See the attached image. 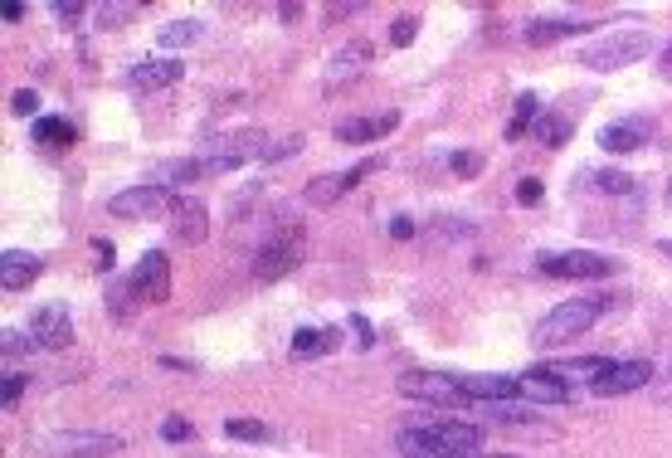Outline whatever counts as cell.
<instances>
[{
    "label": "cell",
    "mask_w": 672,
    "mask_h": 458,
    "mask_svg": "<svg viewBox=\"0 0 672 458\" xmlns=\"http://www.w3.org/2000/svg\"><path fill=\"white\" fill-rule=\"evenodd\" d=\"M400 449L414 458H478L483 454V429L458 420L410 424V429H400Z\"/></svg>",
    "instance_id": "1"
},
{
    "label": "cell",
    "mask_w": 672,
    "mask_h": 458,
    "mask_svg": "<svg viewBox=\"0 0 672 458\" xmlns=\"http://www.w3.org/2000/svg\"><path fill=\"white\" fill-rule=\"evenodd\" d=\"M614 298H570V303H556V312H546L541 322H536V332H531V346H560V342H575V337H585L590 327H595L599 317L609 312Z\"/></svg>",
    "instance_id": "2"
},
{
    "label": "cell",
    "mask_w": 672,
    "mask_h": 458,
    "mask_svg": "<svg viewBox=\"0 0 672 458\" xmlns=\"http://www.w3.org/2000/svg\"><path fill=\"white\" fill-rule=\"evenodd\" d=\"M653 49V35L648 30H609V35L590 39L585 49H580V64L585 69H595V74H609V69H629L634 59H643Z\"/></svg>",
    "instance_id": "3"
},
{
    "label": "cell",
    "mask_w": 672,
    "mask_h": 458,
    "mask_svg": "<svg viewBox=\"0 0 672 458\" xmlns=\"http://www.w3.org/2000/svg\"><path fill=\"white\" fill-rule=\"evenodd\" d=\"M302 249H307V239H302L298 225H283L268 244H263L259 254H254V278L259 283H273V278H283V273H293L302 264Z\"/></svg>",
    "instance_id": "4"
},
{
    "label": "cell",
    "mask_w": 672,
    "mask_h": 458,
    "mask_svg": "<svg viewBox=\"0 0 672 458\" xmlns=\"http://www.w3.org/2000/svg\"><path fill=\"white\" fill-rule=\"evenodd\" d=\"M400 395L424 400V405H463V400H468V390H463L458 376H434V371H410V376H400Z\"/></svg>",
    "instance_id": "5"
},
{
    "label": "cell",
    "mask_w": 672,
    "mask_h": 458,
    "mask_svg": "<svg viewBox=\"0 0 672 458\" xmlns=\"http://www.w3.org/2000/svg\"><path fill=\"white\" fill-rule=\"evenodd\" d=\"M536 268H541L546 278H609V273H614V259L590 254V249H570V254H541Z\"/></svg>",
    "instance_id": "6"
},
{
    "label": "cell",
    "mask_w": 672,
    "mask_h": 458,
    "mask_svg": "<svg viewBox=\"0 0 672 458\" xmlns=\"http://www.w3.org/2000/svg\"><path fill=\"white\" fill-rule=\"evenodd\" d=\"M44 449L54 458H108L122 449V439L117 434H83V429H74V434H49Z\"/></svg>",
    "instance_id": "7"
},
{
    "label": "cell",
    "mask_w": 672,
    "mask_h": 458,
    "mask_svg": "<svg viewBox=\"0 0 672 458\" xmlns=\"http://www.w3.org/2000/svg\"><path fill=\"white\" fill-rule=\"evenodd\" d=\"M30 342L44 346V351H64V346L74 342V322H69V307H64V303L35 307V317H30Z\"/></svg>",
    "instance_id": "8"
},
{
    "label": "cell",
    "mask_w": 672,
    "mask_h": 458,
    "mask_svg": "<svg viewBox=\"0 0 672 458\" xmlns=\"http://www.w3.org/2000/svg\"><path fill=\"white\" fill-rule=\"evenodd\" d=\"M166 205H171V195L147 181V186H127L122 195H112L108 215H117V220H151V215H161Z\"/></svg>",
    "instance_id": "9"
},
{
    "label": "cell",
    "mask_w": 672,
    "mask_h": 458,
    "mask_svg": "<svg viewBox=\"0 0 672 458\" xmlns=\"http://www.w3.org/2000/svg\"><path fill=\"white\" fill-rule=\"evenodd\" d=\"M385 161L380 156H366L361 166H351V171H336V176H317L312 186H307V205H332V200H341V195L351 191V186H361L366 176H375Z\"/></svg>",
    "instance_id": "10"
},
{
    "label": "cell",
    "mask_w": 672,
    "mask_h": 458,
    "mask_svg": "<svg viewBox=\"0 0 672 458\" xmlns=\"http://www.w3.org/2000/svg\"><path fill=\"white\" fill-rule=\"evenodd\" d=\"M132 288L142 303H166L171 298V268H166V254L161 249H147L142 264L132 268Z\"/></svg>",
    "instance_id": "11"
},
{
    "label": "cell",
    "mask_w": 672,
    "mask_h": 458,
    "mask_svg": "<svg viewBox=\"0 0 672 458\" xmlns=\"http://www.w3.org/2000/svg\"><path fill=\"white\" fill-rule=\"evenodd\" d=\"M166 215H171V234H176V244H200V239H205V229H210L205 200H195V195H171Z\"/></svg>",
    "instance_id": "12"
},
{
    "label": "cell",
    "mask_w": 672,
    "mask_h": 458,
    "mask_svg": "<svg viewBox=\"0 0 672 458\" xmlns=\"http://www.w3.org/2000/svg\"><path fill=\"white\" fill-rule=\"evenodd\" d=\"M648 137H653V122L648 117H619V122H609L604 132H599V147L614 156H629L638 147H648Z\"/></svg>",
    "instance_id": "13"
},
{
    "label": "cell",
    "mask_w": 672,
    "mask_h": 458,
    "mask_svg": "<svg viewBox=\"0 0 672 458\" xmlns=\"http://www.w3.org/2000/svg\"><path fill=\"white\" fill-rule=\"evenodd\" d=\"M648 381H653V366H648V361H614L599 381H590V390H595V395H634V390H643Z\"/></svg>",
    "instance_id": "14"
},
{
    "label": "cell",
    "mask_w": 672,
    "mask_h": 458,
    "mask_svg": "<svg viewBox=\"0 0 672 458\" xmlns=\"http://www.w3.org/2000/svg\"><path fill=\"white\" fill-rule=\"evenodd\" d=\"M517 400H531V405H565L570 400V385L560 371H526L517 376Z\"/></svg>",
    "instance_id": "15"
},
{
    "label": "cell",
    "mask_w": 672,
    "mask_h": 458,
    "mask_svg": "<svg viewBox=\"0 0 672 458\" xmlns=\"http://www.w3.org/2000/svg\"><path fill=\"white\" fill-rule=\"evenodd\" d=\"M35 278H39V259L30 249H5L0 254V283H5V293H25Z\"/></svg>",
    "instance_id": "16"
},
{
    "label": "cell",
    "mask_w": 672,
    "mask_h": 458,
    "mask_svg": "<svg viewBox=\"0 0 672 458\" xmlns=\"http://www.w3.org/2000/svg\"><path fill=\"white\" fill-rule=\"evenodd\" d=\"M186 64L176 59H147V64H132L127 69V88H166V83H181Z\"/></svg>",
    "instance_id": "17"
},
{
    "label": "cell",
    "mask_w": 672,
    "mask_h": 458,
    "mask_svg": "<svg viewBox=\"0 0 672 458\" xmlns=\"http://www.w3.org/2000/svg\"><path fill=\"white\" fill-rule=\"evenodd\" d=\"M195 181H205V166H200V156H181V161H161V166L151 171V186H161L166 195L176 191V186H195Z\"/></svg>",
    "instance_id": "18"
},
{
    "label": "cell",
    "mask_w": 672,
    "mask_h": 458,
    "mask_svg": "<svg viewBox=\"0 0 672 458\" xmlns=\"http://www.w3.org/2000/svg\"><path fill=\"white\" fill-rule=\"evenodd\" d=\"M395 127H400V113L351 117V122H341V127H336V137H341V142H351V147H361V142H375V137H385V132H395Z\"/></svg>",
    "instance_id": "19"
},
{
    "label": "cell",
    "mask_w": 672,
    "mask_h": 458,
    "mask_svg": "<svg viewBox=\"0 0 672 458\" xmlns=\"http://www.w3.org/2000/svg\"><path fill=\"white\" fill-rule=\"evenodd\" d=\"M468 400H512L517 395V376H458Z\"/></svg>",
    "instance_id": "20"
},
{
    "label": "cell",
    "mask_w": 672,
    "mask_h": 458,
    "mask_svg": "<svg viewBox=\"0 0 672 458\" xmlns=\"http://www.w3.org/2000/svg\"><path fill=\"white\" fill-rule=\"evenodd\" d=\"M371 44H366V39H351V44H346V49H341V54H336L332 59V83H346V78H356L361 74V69H366V64H371Z\"/></svg>",
    "instance_id": "21"
},
{
    "label": "cell",
    "mask_w": 672,
    "mask_h": 458,
    "mask_svg": "<svg viewBox=\"0 0 672 458\" xmlns=\"http://www.w3.org/2000/svg\"><path fill=\"white\" fill-rule=\"evenodd\" d=\"M336 327H298V337H293V351L298 356H327V351H336Z\"/></svg>",
    "instance_id": "22"
},
{
    "label": "cell",
    "mask_w": 672,
    "mask_h": 458,
    "mask_svg": "<svg viewBox=\"0 0 672 458\" xmlns=\"http://www.w3.org/2000/svg\"><path fill=\"white\" fill-rule=\"evenodd\" d=\"M200 39H205V20H171L166 30H156L161 49H186V44H200Z\"/></svg>",
    "instance_id": "23"
},
{
    "label": "cell",
    "mask_w": 672,
    "mask_h": 458,
    "mask_svg": "<svg viewBox=\"0 0 672 458\" xmlns=\"http://www.w3.org/2000/svg\"><path fill=\"white\" fill-rule=\"evenodd\" d=\"M541 117V98L536 93H522L517 98V113H512V122H507V142H517V137H526V127Z\"/></svg>",
    "instance_id": "24"
},
{
    "label": "cell",
    "mask_w": 672,
    "mask_h": 458,
    "mask_svg": "<svg viewBox=\"0 0 672 458\" xmlns=\"http://www.w3.org/2000/svg\"><path fill=\"white\" fill-rule=\"evenodd\" d=\"M224 434L229 439H249V444H268L273 439V429L259 420H249V415H234V420H224Z\"/></svg>",
    "instance_id": "25"
},
{
    "label": "cell",
    "mask_w": 672,
    "mask_h": 458,
    "mask_svg": "<svg viewBox=\"0 0 672 458\" xmlns=\"http://www.w3.org/2000/svg\"><path fill=\"white\" fill-rule=\"evenodd\" d=\"M575 30H585V25H575V20H536V25H526V39L531 44H551V39H565Z\"/></svg>",
    "instance_id": "26"
},
{
    "label": "cell",
    "mask_w": 672,
    "mask_h": 458,
    "mask_svg": "<svg viewBox=\"0 0 672 458\" xmlns=\"http://www.w3.org/2000/svg\"><path fill=\"white\" fill-rule=\"evenodd\" d=\"M536 142H541V147H560V142H570V117H556V113L536 117Z\"/></svg>",
    "instance_id": "27"
},
{
    "label": "cell",
    "mask_w": 672,
    "mask_h": 458,
    "mask_svg": "<svg viewBox=\"0 0 672 458\" xmlns=\"http://www.w3.org/2000/svg\"><path fill=\"white\" fill-rule=\"evenodd\" d=\"M35 142L39 147H74V127L49 117V122H35Z\"/></svg>",
    "instance_id": "28"
},
{
    "label": "cell",
    "mask_w": 672,
    "mask_h": 458,
    "mask_svg": "<svg viewBox=\"0 0 672 458\" xmlns=\"http://www.w3.org/2000/svg\"><path fill=\"white\" fill-rule=\"evenodd\" d=\"M590 181H595L604 195H629L634 191V176H624V171H595Z\"/></svg>",
    "instance_id": "29"
},
{
    "label": "cell",
    "mask_w": 672,
    "mask_h": 458,
    "mask_svg": "<svg viewBox=\"0 0 672 458\" xmlns=\"http://www.w3.org/2000/svg\"><path fill=\"white\" fill-rule=\"evenodd\" d=\"M132 5H98V30H117L122 20H132Z\"/></svg>",
    "instance_id": "30"
},
{
    "label": "cell",
    "mask_w": 672,
    "mask_h": 458,
    "mask_svg": "<svg viewBox=\"0 0 672 458\" xmlns=\"http://www.w3.org/2000/svg\"><path fill=\"white\" fill-rule=\"evenodd\" d=\"M448 166H453V176H478V171H483V156L478 152H453L448 156Z\"/></svg>",
    "instance_id": "31"
},
{
    "label": "cell",
    "mask_w": 672,
    "mask_h": 458,
    "mask_svg": "<svg viewBox=\"0 0 672 458\" xmlns=\"http://www.w3.org/2000/svg\"><path fill=\"white\" fill-rule=\"evenodd\" d=\"M302 152V137H283V142H268L263 147V161H288V156Z\"/></svg>",
    "instance_id": "32"
},
{
    "label": "cell",
    "mask_w": 672,
    "mask_h": 458,
    "mask_svg": "<svg viewBox=\"0 0 672 458\" xmlns=\"http://www.w3.org/2000/svg\"><path fill=\"white\" fill-rule=\"evenodd\" d=\"M414 35H419V20H414V15H405V20H395V25H390V44H395V49L414 44Z\"/></svg>",
    "instance_id": "33"
},
{
    "label": "cell",
    "mask_w": 672,
    "mask_h": 458,
    "mask_svg": "<svg viewBox=\"0 0 672 458\" xmlns=\"http://www.w3.org/2000/svg\"><path fill=\"white\" fill-rule=\"evenodd\" d=\"M132 298H137V288H132V278H127V283H112V293H108V303H112V317H122V312L132 307Z\"/></svg>",
    "instance_id": "34"
},
{
    "label": "cell",
    "mask_w": 672,
    "mask_h": 458,
    "mask_svg": "<svg viewBox=\"0 0 672 458\" xmlns=\"http://www.w3.org/2000/svg\"><path fill=\"white\" fill-rule=\"evenodd\" d=\"M161 439H171V444H186V439H195V429H190L181 415H171V420H161Z\"/></svg>",
    "instance_id": "35"
},
{
    "label": "cell",
    "mask_w": 672,
    "mask_h": 458,
    "mask_svg": "<svg viewBox=\"0 0 672 458\" xmlns=\"http://www.w3.org/2000/svg\"><path fill=\"white\" fill-rule=\"evenodd\" d=\"M35 108H39V93H35V88H20V93L10 98V113H15V117H35Z\"/></svg>",
    "instance_id": "36"
},
{
    "label": "cell",
    "mask_w": 672,
    "mask_h": 458,
    "mask_svg": "<svg viewBox=\"0 0 672 458\" xmlns=\"http://www.w3.org/2000/svg\"><path fill=\"white\" fill-rule=\"evenodd\" d=\"M0 346H5V356H20V351H30V337H25V332H10V327H5V332H0Z\"/></svg>",
    "instance_id": "37"
},
{
    "label": "cell",
    "mask_w": 672,
    "mask_h": 458,
    "mask_svg": "<svg viewBox=\"0 0 672 458\" xmlns=\"http://www.w3.org/2000/svg\"><path fill=\"white\" fill-rule=\"evenodd\" d=\"M20 395H25V376H10V371H5V385H0V400H5V405H15Z\"/></svg>",
    "instance_id": "38"
},
{
    "label": "cell",
    "mask_w": 672,
    "mask_h": 458,
    "mask_svg": "<svg viewBox=\"0 0 672 458\" xmlns=\"http://www.w3.org/2000/svg\"><path fill=\"white\" fill-rule=\"evenodd\" d=\"M517 200H522V205H541V181H536V176H526L522 186H517Z\"/></svg>",
    "instance_id": "39"
},
{
    "label": "cell",
    "mask_w": 672,
    "mask_h": 458,
    "mask_svg": "<svg viewBox=\"0 0 672 458\" xmlns=\"http://www.w3.org/2000/svg\"><path fill=\"white\" fill-rule=\"evenodd\" d=\"M54 15H59L64 25H78V20H83V5H78V0H59V5H54Z\"/></svg>",
    "instance_id": "40"
},
{
    "label": "cell",
    "mask_w": 672,
    "mask_h": 458,
    "mask_svg": "<svg viewBox=\"0 0 672 458\" xmlns=\"http://www.w3.org/2000/svg\"><path fill=\"white\" fill-rule=\"evenodd\" d=\"M346 327H351V332L361 337V346H375V327H371V322H366V317H361V312H356V317H351Z\"/></svg>",
    "instance_id": "41"
},
{
    "label": "cell",
    "mask_w": 672,
    "mask_h": 458,
    "mask_svg": "<svg viewBox=\"0 0 672 458\" xmlns=\"http://www.w3.org/2000/svg\"><path fill=\"white\" fill-rule=\"evenodd\" d=\"M390 239H414V220L395 215V220H390Z\"/></svg>",
    "instance_id": "42"
},
{
    "label": "cell",
    "mask_w": 672,
    "mask_h": 458,
    "mask_svg": "<svg viewBox=\"0 0 672 458\" xmlns=\"http://www.w3.org/2000/svg\"><path fill=\"white\" fill-rule=\"evenodd\" d=\"M0 15H5V25H15V20H25V5H20V0H5Z\"/></svg>",
    "instance_id": "43"
},
{
    "label": "cell",
    "mask_w": 672,
    "mask_h": 458,
    "mask_svg": "<svg viewBox=\"0 0 672 458\" xmlns=\"http://www.w3.org/2000/svg\"><path fill=\"white\" fill-rule=\"evenodd\" d=\"M93 254H98V268L108 273V268H112V244H108V239H98V244H93Z\"/></svg>",
    "instance_id": "44"
},
{
    "label": "cell",
    "mask_w": 672,
    "mask_h": 458,
    "mask_svg": "<svg viewBox=\"0 0 672 458\" xmlns=\"http://www.w3.org/2000/svg\"><path fill=\"white\" fill-rule=\"evenodd\" d=\"M278 20H283V25H293V20H302V5H298V0H293V5H278Z\"/></svg>",
    "instance_id": "45"
},
{
    "label": "cell",
    "mask_w": 672,
    "mask_h": 458,
    "mask_svg": "<svg viewBox=\"0 0 672 458\" xmlns=\"http://www.w3.org/2000/svg\"><path fill=\"white\" fill-rule=\"evenodd\" d=\"M658 64H663V74H672V44L663 49V59H658Z\"/></svg>",
    "instance_id": "46"
},
{
    "label": "cell",
    "mask_w": 672,
    "mask_h": 458,
    "mask_svg": "<svg viewBox=\"0 0 672 458\" xmlns=\"http://www.w3.org/2000/svg\"><path fill=\"white\" fill-rule=\"evenodd\" d=\"M658 254H668L672 259V239H658Z\"/></svg>",
    "instance_id": "47"
},
{
    "label": "cell",
    "mask_w": 672,
    "mask_h": 458,
    "mask_svg": "<svg viewBox=\"0 0 672 458\" xmlns=\"http://www.w3.org/2000/svg\"><path fill=\"white\" fill-rule=\"evenodd\" d=\"M668 205H672V186H668Z\"/></svg>",
    "instance_id": "48"
}]
</instances>
